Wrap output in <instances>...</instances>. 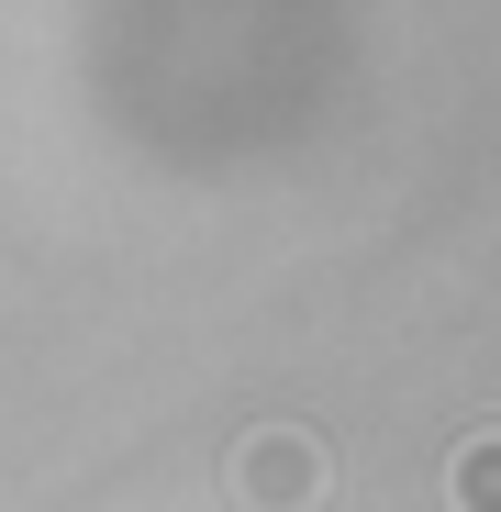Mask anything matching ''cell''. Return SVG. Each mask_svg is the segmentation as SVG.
<instances>
[{"instance_id":"1","label":"cell","mask_w":501,"mask_h":512,"mask_svg":"<svg viewBox=\"0 0 501 512\" xmlns=\"http://www.w3.org/2000/svg\"><path fill=\"white\" fill-rule=\"evenodd\" d=\"M323 490V446L312 435H245L234 446V501L245 512H312Z\"/></svg>"},{"instance_id":"2","label":"cell","mask_w":501,"mask_h":512,"mask_svg":"<svg viewBox=\"0 0 501 512\" xmlns=\"http://www.w3.org/2000/svg\"><path fill=\"white\" fill-rule=\"evenodd\" d=\"M446 501H457V512H501V435L457 446V468H446Z\"/></svg>"}]
</instances>
